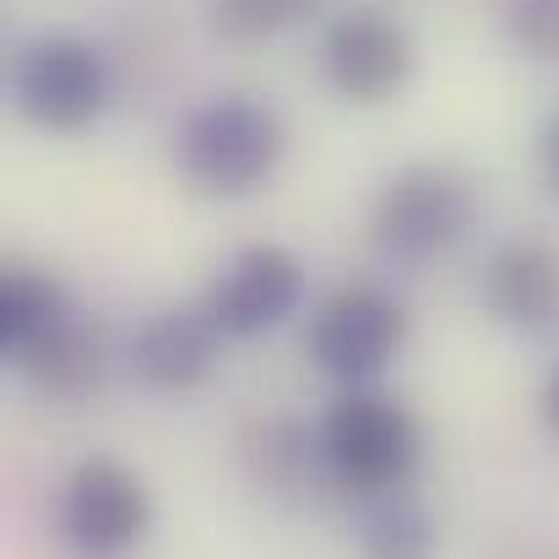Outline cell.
I'll use <instances>...</instances> for the list:
<instances>
[{
	"instance_id": "15",
	"label": "cell",
	"mask_w": 559,
	"mask_h": 559,
	"mask_svg": "<svg viewBox=\"0 0 559 559\" xmlns=\"http://www.w3.org/2000/svg\"><path fill=\"white\" fill-rule=\"evenodd\" d=\"M506 33L522 55L559 60V0H506Z\"/></svg>"
},
{
	"instance_id": "3",
	"label": "cell",
	"mask_w": 559,
	"mask_h": 559,
	"mask_svg": "<svg viewBox=\"0 0 559 559\" xmlns=\"http://www.w3.org/2000/svg\"><path fill=\"white\" fill-rule=\"evenodd\" d=\"M321 451H326L337 489L359 500H380V495L407 489V478L418 473L424 435L407 402L374 385H354L321 413Z\"/></svg>"
},
{
	"instance_id": "6",
	"label": "cell",
	"mask_w": 559,
	"mask_h": 559,
	"mask_svg": "<svg viewBox=\"0 0 559 559\" xmlns=\"http://www.w3.org/2000/svg\"><path fill=\"white\" fill-rule=\"evenodd\" d=\"M55 522L76 559H126L153 533V495L136 467L115 456H82L60 484Z\"/></svg>"
},
{
	"instance_id": "16",
	"label": "cell",
	"mask_w": 559,
	"mask_h": 559,
	"mask_svg": "<svg viewBox=\"0 0 559 559\" xmlns=\"http://www.w3.org/2000/svg\"><path fill=\"white\" fill-rule=\"evenodd\" d=\"M538 169H544V186L555 190V201H559V109L538 131Z\"/></svg>"
},
{
	"instance_id": "17",
	"label": "cell",
	"mask_w": 559,
	"mask_h": 559,
	"mask_svg": "<svg viewBox=\"0 0 559 559\" xmlns=\"http://www.w3.org/2000/svg\"><path fill=\"white\" fill-rule=\"evenodd\" d=\"M544 418H549V429L559 435V365L549 370V380H544Z\"/></svg>"
},
{
	"instance_id": "8",
	"label": "cell",
	"mask_w": 559,
	"mask_h": 559,
	"mask_svg": "<svg viewBox=\"0 0 559 559\" xmlns=\"http://www.w3.org/2000/svg\"><path fill=\"white\" fill-rule=\"evenodd\" d=\"M201 305L223 337H261L305 305V261L288 245H245L223 261Z\"/></svg>"
},
{
	"instance_id": "11",
	"label": "cell",
	"mask_w": 559,
	"mask_h": 559,
	"mask_svg": "<svg viewBox=\"0 0 559 559\" xmlns=\"http://www.w3.org/2000/svg\"><path fill=\"white\" fill-rule=\"evenodd\" d=\"M76 305L66 299V288L44 272V266H22L11 261L0 272V348L16 359H27L55 326H66Z\"/></svg>"
},
{
	"instance_id": "14",
	"label": "cell",
	"mask_w": 559,
	"mask_h": 559,
	"mask_svg": "<svg viewBox=\"0 0 559 559\" xmlns=\"http://www.w3.org/2000/svg\"><path fill=\"white\" fill-rule=\"evenodd\" d=\"M321 0H206V22L228 44H261L299 27Z\"/></svg>"
},
{
	"instance_id": "13",
	"label": "cell",
	"mask_w": 559,
	"mask_h": 559,
	"mask_svg": "<svg viewBox=\"0 0 559 559\" xmlns=\"http://www.w3.org/2000/svg\"><path fill=\"white\" fill-rule=\"evenodd\" d=\"M354 549H359V559H435L440 555V522L429 516L424 500L396 489V495L365 500Z\"/></svg>"
},
{
	"instance_id": "5",
	"label": "cell",
	"mask_w": 559,
	"mask_h": 559,
	"mask_svg": "<svg viewBox=\"0 0 559 559\" xmlns=\"http://www.w3.org/2000/svg\"><path fill=\"white\" fill-rule=\"evenodd\" d=\"M407 343V310L380 283H348L326 294L305 326V354L321 374H332L343 391L374 385V374L402 354Z\"/></svg>"
},
{
	"instance_id": "2",
	"label": "cell",
	"mask_w": 559,
	"mask_h": 559,
	"mask_svg": "<svg viewBox=\"0 0 559 559\" xmlns=\"http://www.w3.org/2000/svg\"><path fill=\"white\" fill-rule=\"evenodd\" d=\"M478 223V190L462 169L418 158L396 169L370 206V245L391 266H435Z\"/></svg>"
},
{
	"instance_id": "1",
	"label": "cell",
	"mask_w": 559,
	"mask_h": 559,
	"mask_svg": "<svg viewBox=\"0 0 559 559\" xmlns=\"http://www.w3.org/2000/svg\"><path fill=\"white\" fill-rule=\"evenodd\" d=\"M283 120L250 93H223L195 104L175 136V164L201 195H255L283 164Z\"/></svg>"
},
{
	"instance_id": "12",
	"label": "cell",
	"mask_w": 559,
	"mask_h": 559,
	"mask_svg": "<svg viewBox=\"0 0 559 559\" xmlns=\"http://www.w3.org/2000/svg\"><path fill=\"white\" fill-rule=\"evenodd\" d=\"M16 370L49 396H87L104 380V332H98V321L71 310L66 326H55L27 359H16Z\"/></svg>"
},
{
	"instance_id": "9",
	"label": "cell",
	"mask_w": 559,
	"mask_h": 559,
	"mask_svg": "<svg viewBox=\"0 0 559 559\" xmlns=\"http://www.w3.org/2000/svg\"><path fill=\"white\" fill-rule=\"evenodd\" d=\"M484 310L522 337H549L559 332V245L522 234L495 245V255L484 261L478 277Z\"/></svg>"
},
{
	"instance_id": "10",
	"label": "cell",
	"mask_w": 559,
	"mask_h": 559,
	"mask_svg": "<svg viewBox=\"0 0 559 559\" xmlns=\"http://www.w3.org/2000/svg\"><path fill=\"white\" fill-rule=\"evenodd\" d=\"M223 332L206 316V305L186 310H158L136 337H131V370L153 391H195L201 380H212L223 359Z\"/></svg>"
},
{
	"instance_id": "4",
	"label": "cell",
	"mask_w": 559,
	"mask_h": 559,
	"mask_svg": "<svg viewBox=\"0 0 559 559\" xmlns=\"http://www.w3.org/2000/svg\"><path fill=\"white\" fill-rule=\"evenodd\" d=\"M11 104L49 136L87 131L109 104V66L82 33H33L11 60Z\"/></svg>"
},
{
	"instance_id": "7",
	"label": "cell",
	"mask_w": 559,
	"mask_h": 559,
	"mask_svg": "<svg viewBox=\"0 0 559 559\" xmlns=\"http://www.w3.org/2000/svg\"><path fill=\"white\" fill-rule=\"evenodd\" d=\"M413 33L380 5H348L321 33V71L354 104H391L413 82Z\"/></svg>"
}]
</instances>
